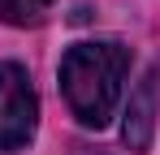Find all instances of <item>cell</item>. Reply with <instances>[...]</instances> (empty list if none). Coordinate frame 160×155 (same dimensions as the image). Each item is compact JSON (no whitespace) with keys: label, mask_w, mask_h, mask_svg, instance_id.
<instances>
[{"label":"cell","mask_w":160,"mask_h":155,"mask_svg":"<svg viewBox=\"0 0 160 155\" xmlns=\"http://www.w3.org/2000/svg\"><path fill=\"white\" fill-rule=\"evenodd\" d=\"M56 0H0V22L9 26H35L43 22V13L52 9Z\"/></svg>","instance_id":"cell-4"},{"label":"cell","mask_w":160,"mask_h":155,"mask_svg":"<svg viewBox=\"0 0 160 155\" xmlns=\"http://www.w3.org/2000/svg\"><path fill=\"white\" fill-rule=\"evenodd\" d=\"M126 73H130V52L121 43H74L61 56V91L69 112L82 125L104 129L121 103Z\"/></svg>","instance_id":"cell-1"},{"label":"cell","mask_w":160,"mask_h":155,"mask_svg":"<svg viewBox=\"0 0 160 155\" xmlns=\"http://www.w3.org/2000/svg\"><path fill=\"white\" fill-rule=\"evenodd\" d=\"M152 91H156V78H147V86H143V95L130 103V121H126V142L134 147H143L147 138H152V112H156V103H152Z\"/></svg>","instance_id":"cell-3"},{"label":"cell","mask_w":160,"mask_h":155,"mask_svg":"<svg viewBox=\"0 0 160 155\" xmlns=\"http://www.w3.org/2000/svg\"><path fill=\"white\" fill-rule=\"evenodd\" d=\"M39 125V95L22 65H0V151H22Z\"/></svg>","instance_id":"cell-2"}]
</instances>
